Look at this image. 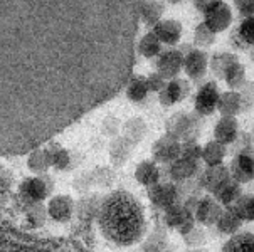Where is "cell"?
Wrapping results in <instances>:
<instances>
[{
	"mask_svg": "<svg viewBox=\"0 0 254 252\" xmlns=\"http://www.w3.org/2000/svg\"><path fill=\"white\" fill-rule=\"evenodd\" d=\"M141 0H0V155L42 147L130 79Z\"/></svg>",
	"mask_w": 254,
	"mask_h": 252,
	"instance_id": "6da1fadb",
	"label": "cell"
},
{
	"mask_svg": "<svg viewBox=\"0 0 254 252\" xmlns=\"http://www.w3.org/2000/svg\"><path fill=\"white\" fill-rule=\"evenodd\" d=\"M98 229L115 246L130 247L136 244L146 230L143 205L127 190L111 192L98 210Z\"/></svg>",
	"mask_w": 254,
	"mask_h": 252,
	"instance_id": "7a4b0ae2",
	"label": "cell"
},
{
	"mask_svg": "<svg viewBox=\"0 0 254 252\" xmlns=\"http://www.w3.org/2000/svg\"><path fill=\"white\" fill-rule=\"evenodd\" d=\"M17 192H19V199L25 205L42 203L46 199H49L53 192V182L47 175H36L20 182Z\"/></svg>",
	"mask_w": 254,
	"mask_h": 252,
	"instance_id": "3957f363",
	"label": "cell"
},
{
	"mask_svg": "<svg viewBox=\"0 0 254 252\" xmlns=\"http://www.w3.org/2000/svg\"><path fill=\"white\" fill-rule=\"evenodd\" d=\"M197 131H199V121L195 119V116H192L189 113L172 114L169 123H167V135L179 140L180 143L195 140Z\"/></svg>",
	"mask_w": 254,
	"mask_h": 252,
	"instance_id": "277c9868",
	"label": "cell"
},
{
	"mask_svg": "<svg viewBox=\"0 0 254 252\" xmlns=\"http://www.w3.org/2000/svg\"><path fill=\"white\" fill-rule=\"evenodd\" d=\"M163 219H165V224L169 225L170 229L179 230L182 236L189 234L193 227H195L193 212L187 207V205L175 203V205H172V207L165 208V210H163Z\"/></svg>",
	"mask_w": 254,
	"mask_h": 252,
	"instance_id": "5b68a950",
	"label": "cell"
},
{
	"mask_svg": "<svg viewBox=\"0 0 254 252\" xmlns=\"http://www.w3.org/2000/svg\"><path fill=\"white\" fill-rule=\"evenodd\" d=\"M231 178L234 182L248 183L254 178V148H244L234 156L229 166Z\"/></svg>",
	"mask_w": 254,
	"mask_h": 252,
	"instance_id": "8992f818",
	"label": "cell"
},
{
	"mask_svg": "<svg viewBox=\"0 0 254 252\" xmlns=\"http://www.w3.org/2000/svg\"><path fill=\"white\" fill-rule=\"evenodd\" d=\"M219 95L221 93H219L217 83H214V81H209L204 86H200L195 95V100H193L195 113L200 114V116H210L217 109Z\"/></svg>",
	"mask_w": 254,
	"mask_h": 252,
	"instance_id": "52a82bcc",
	"label": "cell"
},
{
	"mask_svg": "<svg viewBox=\"0 0 254 252\" xmlns=\"http://www.w3.org/2000/svg\"><path fill=\"white\" fill-rule=\"evenodd\" d=\"M184 69V52L179 49H169L158 54L157 72L165 79H175Z\"/></svg>",
	"mask_w": 254,
	"mask_h": 252,
	"instance_id": "ba28073f",
	"label": "cell"
},
{
	"mask_svg": "<svg viewBox=\"0 0 254 252\" xmlns=\"http://www.w3.org/2000/svg\"><path fill=\"white\" fill-rule=\"evenodd\" d=\"M148 199L157 208L165 210L172 205L179 203V190L170 182H157L155 185L148 187Z\"/></svg>",
	"mask_w": 254,
	"mask_h": 252,
	"instance_id": "9c48e42d",
	"label": "cell"
},
{
	"mask_svg": "<svg viewBox=\"0 0 254 252\" xmlns=\"http://www.w3.org/2000/svg\"><path fill=\"white\" fill-rule=\"evenodd\" d=\"M204 24L212 31L214 34L224 32L226 29H229L232 24V10L226 2H219L216 5H212L207 12L204 14Z\"/></svg>",
	"mask_w": 254,
	"mask_h": 252,
	"instance_id": "30bf717a",
	"label": "cell"
},
{
	"mask_svg": "<svg viewBox=\"0 0 254 252\" xmlns=\"http://www.w3.org/2000/svg\"><path fill=\"white\" fill-rule=\"evenodd\" d=\"M222 208L224 207L212 197V195H205V197H202L199 202L195 203V207L192 208L193 219L202 225H216Z\"/></svg>",
	"mask_w": 254,
	"mask_h": 252,
	"instance_id": "8fae6325",
	"label": "cell"
},
{
	"mask_svg": "<svg viewBox=\"0 0 254 252\" xmlns=\"http://www.w3.org/2000/svg\"><path fill=\"white\" fill-rule=\"evenodd\" d=\"M74 200H72L69 195H53L47 202L46 208H47V215L51 217L54 222H59V224H66V222L71 220L72 213H74Z\"/></svg>",
	"mask_w": 254,
	"mask_h": 252,
	"instance_id": "7c38bea8",
	"label": "cell"
},
{
	"mask_svg": "<svg viewBox=\"0 0 254 252\" xmlns=\"http://www.w3.org/2000/svg\"><path fill=\"white\" fill-rule=\"evenodd\" d=\"M152 156L155 163H172L180 156V142L172 138L170 135H165L158 138L152 147Z\"/></svg>",
	"mask_w": 254,
	"mask_h": 252,
	"instance_id": "4fadbf2b",
	"label": "cell"
},
{
	"mask_svg": "<svg viewBox=\"0 0 254 252\" xmlns=\"http://www.w3.org/2000/svg\"><path fill=\"white\" fill-rule=\"evenodd\" d=\"M209 67V57L204 50L190 49L187 54H184V71L193 81H199L205 76Z\"/></svg>",
	"mask_w": 254,
	"mask_h": 252,
	"instance_id": "5bb4252c",
	"label": "cell"
},
{
	"mask_svg": "<svg viewBox=\"0 0 254 252\" xmlns=\"http://www.w3.org/2000/svg\"><path fill=\"white\" fill-rule=\"evenodd\" d=\"M189 83L185 79H170L169 83L165 84V88L158 93V100H160L162 106H174L182 102L185 98L189 96Z\"/></svg>",
	"mask_w": 254,
	"mask_h": 252,
	"instance_id": "9a60e30c",
	"label": "cell"
},
{
	"mask_svg": "<svg viewBox=\"0 0 254 252\" xmlns=\"http://www.w3.org/2000/svg\"><path fill=\"white\" fill-rule=\"evenodd\" d=\"M227 180H231L229 168L224 165H217V166H207V168L202 172L199 183L204 190H207L209 194H214V192L221 185H224Z\"/></svg>",
	"mask_w": 254,
	"mask_h": 252,
	"instance_id": "2e32d148",
	"label": "cell"
},
{
	"mask_svg": "<svg viewBox=\"0 0 254 252\" xmlns=\"http://www.w3.org/2000/svg\"><path fill=\"white\" fill-rule=\"evenodd\" d=\"M0 252H51L44 247L29 242L25 237H17L0 230Z\"/></svg>",
	"mask_w": 254,
	"mask_h": 252,
	"instance_id": "e0dca14e",
	"label": "cell"
},
{
	"mask_svg": "<svg viewBox=\"0 0 254 252\" xmlns=\"http://www.w3.org/2000/svg\"><path fill=\"white\" fill-rule=\"evenodd\" d=\"M153 34L160 39L162 44L175 46L182 37V24L174 19H162L153 25Z\"/></svg>",
	"mask_w": 254,
	"mask_h": 252,
	"instance_id": "ac0fdd59",
	"label": "cell"
},
{
	"mask_svg": "<svg viewBox=\"0 0 254 252\" xmlns=\"http://www.w3.org/2000/svg\"><path fill=\"white\" fill-rule=\"evenodd\" d=\"M200 168V160H193V158H187L180 155L177 160L170 163V177L175 182H184L192 178L193 175L199 172Z\"/></svg>",
	"mask_w": 254,
	"mask_h": 252,
	"instance_id": "d6986e66",
	"label": "cell"
},
{
	"mask_svg": "<svg viewBox=\"0 0 254 252\" xmlns=\"http://www.w3.org/2000/svg\"><path fill=\"white\" fill-rule=\"evenodd\" d=\"M239 123L232 116H222L214 126V140L222 145H231L238 140Z\"/></svg>",
	"mask_w": 254,
	"mask_h": 252,
	"instance_id": "ffe728a7",
	"label": "cell"
},
{
	"mask_svg": "<svg viewBox=\"0 0 254 252\" xmlns=\"http://www.w3.org/2000/svg\"><path fill=\"white\" fill-rule=\"evenodd\" d=\"M243 225V219L239 217V213L236 212L234 205L231 207H224L221 215L216 222V227L221 234H226V236H234L236 232L241 229Z\"/></svg>",
	"mask_w": 254,
	"mask_h": 252,
	"instance_id": "44dd1931",
	"label": "cell"
},
{
	"mask_svg": "<svg viewBox=\"0 0 254 252\" xmlns=\"http://www.w3.org/2000/svg\"><path fill=\"white\" fill-rule=\"evenodd\" d=\"M135 178L140 185L143 187H152L157 182H160V168L155 163L153 160H145L138 163V166L135 168Z\"/></svg>",
	"mask_w": 254,
	"mask_h": 252,
	"instance_id": "7402d4cb",
	"label": "cell"
},
{
	"mask_svg": "<svg viewBox=\"0 0 254 252\" xmlns=\"http://www.w3.org/2000/svg\"><path fill=\"white\" fill-rule=\"evenodd\" d=\"M217 111L222 116H232V118L238 116L241 111H243L239 91L221 93V95H219V101H217Z\"/></svg>",
	"mask_w": 254,
	"mask_h": 252,
	"instance_id": "603a6c76",
	"label": "cell"
},
{
	"mask_svg": "<svg viewBox=\"0 0 254 252\" xmlns=\"http://www.w3.org/2000/svg\"><path fill=\"white\" fill-rule=\"evenodd\" d=\"M241 195H243L241 185L231 178V180H227L224 185H221L216 192H214L212 197L216 199L222 207H231V205H234L236 202H238Z\"/></svg>",
	"mask_w": 254,
	"mask_h": 252,
	"instance_id": "cb8c5ba5",
	"label": "cell"
},
{
	"mask_svg": "<svg viewBox=\"0 0 254 252\" xmlns=\"http://www.w3.org/2000/svg\"><path fill=\"white\" fill-rule=\"evenodd\" d=\"M125 93L127 98L133 102H141L148 96V86H146V78L140 74H131L130 79L125 84Z\"/></svg>",
	"mask_w": 254,
	"mask_h": 252,
	"instance_id": "d4e9b609",
	"label": "cell"
},
{
	"mask_svg": "<svg viewBox=\"0 0 254 252\" xmlns=\"http://www.w3.org/2000/svg\"><path fill=\"white\" fill-rule=\"evenodd\" d=\"M27 166H29V170L34 172L36 175L46 173L47 170L51 168V153H49V148L39 147V148H34V150L29 151Z\"/></svg>",
	"mask_w": 254,
	"mask_h": 252,
	"instance_id": "484cf974",
	"label": "cell"
},
{
	"mask_svg": "<svg viewBox=\"0 0 254 252\" xmlns=\"http://www.w3.org/2000/svg\"><path fill=\"white\" fill-rule=\"evenodd\" d=\"M226 155H227L226 145H222V143L216 142V140H212V142L205 143V147L202 148L200 160L204 161L207 166H217V165H222Z\"/></svg>",
	"mask_w": 254,
	"mask_h": 252,
	"instance_id": "4316f807",
	"label": "cell"
},
{
	"mask_svg": "<svg viewBox=\"0 0 254 252\" xmlns=\"http://www.w3.org/2000/svg\"><path fill=\"white\" fill-rule=\"evenodd\" d=\"M163 5L158 0H141L140 5V20L146 25H155L162 20Z\"/></svg>",
	"mask_w": 254,
	"mask_h": 252,
	"instance_id": "83f0119b",
	"label": "cell"
},
{
	"mask_svg": "<svg viewBox=\"0 0 254 252\" xmlns=\"http://www.w3.org/2000/svg\"><path fill=\"white\" fill-rule=\"evenodd\" d=\"M222 252H254V234L241 232L231 236L224 244Z\"/></svg>",
	"mask_w": 254,
	"mask_h": 252,
	"instance_id": "f1b7e54d",
	"label": "cell"
},
{
	"mask_svg": "<svg viewBox=\"0 0 254 252\" xmlns=\"http://www.w3.org/2000/svg\"><path fill=\"white\" fill-rule=\"evenodd\" d=\"M133 145L130 140H127L125 136L122 138H116L113 145L110 148V156H111V163L116 165V166H122L125 161L130 158L131 151H133Z\"/></svg>",
	"mask_w": 254,
	"mask_h": 252,
	"instance_id": "f546056e",
	"label": "cell"
},
{
	"mask_svg": "<svg viewBox=\"0 0 254 252\" xmlns=\"http://www.w3.org/2000/svg\"><path fill=\"white\" fill-rule=\"evenodd\" d=\"M162 46L163 44L160 42V39H158L153 32H148L136 42V50H138V54L143 55V57L152 59V57H157V55L162 52Z\"/></svg>",
	"mask_w": 254,
	"mask_h": 252,
	"instance_id": "4dcf8cb0",
	"label": "cell"
},
{
	"mask_svg": "<svg viewBox=\"0 0 254 252\" xmlns=\"http://www.w3.org/2000/svg\"><path fill=\"white\" fill-rule=\"evenodd\" d=\"M236 62H239V59H238V55H236V54L221 52V54H216L212 57V61H210V69H212L216 78L222 79L224 74H226V72L229 71Z\"/></svg>",
	"mask_w": 254,
	"mask_h": 252,
	"instance_id": "1f68e13d",
	"label": "cell"
},
{
	"mask_svg": "<svg viewBox=\"0 0 254 252\" xmlns=\"http://www.w3.org/2000/svg\"><path fill=\"white\" fill-rule=\"evenodd\" d=\"M222 79L226 81L227 88H229L231 91H238V89H241V86L246 83V69H244V66L241 62H236L234 66L224 74Z\"/></svg>",
	"mask_w": 254,
	"mask_h": 252,
	"instance_id": "d6a6232c",
	"label": "cell"
},
{
	"mask_svg": "<svg viewBox=\"0 0 254 252\" xmlns=\"http://www.w3.org/2000/svg\"><path fill=\"white\" fill-rule=\"evenodd\" d=\"M145 131H146V125L141 118H133L130 121L125 123V138L130 140L133 145L143 140Z\"/></svg>",
	"mask_w": 254,
	"mask_h": 252,
	"instance_id": "836d02e7",
	"label": "cell"
},
{
	"mask_svg": "<svg viewBox=\"0 0 254 252\" xmlns=\"http://www.w3.org/2000/svg\"><path fill=\"white\" fill-rule=\"evenodd\" d=\"M12 187H14V177L5 166L0 165V210L5 207L8 199H10Z\"/></svg>",
	"mask_w": 254,
	"mask_h": 252,
	"instance_id": "e575fe53",
	"label": "cell"
},
{
	"mask_svg": "<svg viewBox=\"0 0 254 252\" xmlns=\"http://www.w3.org/2000/svg\"><path fill=\"white\" fill-rule=\"evenodd\" d=\"M49 153H51V166H54V168L59 170V172H64V170L69 168L71 155L66 148L54 145V147L49 148Z\"/></svg>",
	"mask_w": 254,
	"mask_h": 252,
	"instance_id": "d590c367",
	"label": "cell"
},
{
	"mask_svg": "<svg viewBox=\"0 0 254 252\" xmlns=\"http://www.w3.org/2000/svg\"><path fill=\"white\" fill-rule=\"evenodd\" d=\"M234 208L243 222H254V195H241L234 203Z\"/></svg>",
	"mask_w": 254,
	"mask_h": 252,
	"instance_id": "8d00e7d4",
	"label": "cell"
},
{
	"mask_svg": "<svg viewBox=\"0 0 254 252\" xmlns=\"http://www.w3.org/2000/svg\"><path fill=\"white\" fill-rule=\"evenodd\" d=\"M27 222L31 224V227L37 229L41 227V225L46 224V219L49 215H47V208L44 203H32V205H27Z\"/></svg>",
	"mask_w": 254,
	"mask_h": 252,
	"instance_id": "74e56055",
	"label": "cell"
},
{
	"mask_svg": "<svg viewBox=\"0 0 254 252\" xmlns=\"http://www.w3.org/2000/svg\"><path fill=\"white\" fill-rule=\"evenodd\" d=\"M239 37L243 39L244 44L248 48H253L254 46V15L249 17H243V22L239 24V27H236Z\"/></svg>",
	"mask_w": 254,
	"mask_h": 252,
	"instance_id": "f35d334b",
	"label": "cell"
},
{
	"mask_svg": "<svg viewBox=\"0 0 254 252\" xmlns=\"http://www.w3.org/2000/svg\"><path fill=\"white\" fill-rule=\"evenodd\" d=\"M193 41H195V44L199 46V48H209V46H212L214 41H216V34H214L207 25L202 22L195 27Z\"/></svg>",
	"mask_w": 254,
	"mask_h": 252,
	"instance_id": "ab89813d",
	"label": "cell"
},
{
	"mask_svg": "<svg viewBox=\"0 0 254 252\" xmlns=\"http://www.w3.org/2000/svg\"><path fill=\"white\" fill-rule=\"evenodd\" d=\"M239 96H241V106H243V111L253 109L254 108V83L246 81V83L241 86Z\"/></svg>",
	"mask_w": 254,
	"mask_h": 252,
	"instance_id": "60d3db41",
	"label": "cell"
},
{
	"mask_svg": "<svg viewBox=\"0 0 254 252\" xmlns=\"http://www.w3.org/2000/svg\"><path fill=\"white\" fill-rule=\"evenodd\" d=\"M200 153H202V147L197 145L195 140H189V142L180 143V155L187 156V158H193V160H200Z\"/></svg>",
	"mask_w": 254,
	"mask_h": 252,
	"instance_id": "b9f144b4",
	"label": "cell"
},
{
	"mask_svg": "<svg viewBox=\"0 0 254 252\" xmlns=\"http://www.w3.org/2000/svg\"><path fill=\"white\" fill-rule=\"evenodd\" d=\"M167 84V79L162 78L158 72H152V74L146 78V86H148L150 93H160Z\"/></svg>",
	"mask_w": 254,
	"mask_h": 252,
	"instance_id": "7bdbcfd3",
	"label": "cell"
},
{
	"mask_svg": "<svg viewBox=\"0 0 254 252\" xmlns=\"http://www.w3.org/2000/svg\"><path fill=\"white\" fill-rule=\"evenodd\" d=\"M184 239H185V244H187V246L195 247V246H200L202 242L205 241V234H204V230H202L200 227H197V225H195L190 232L185 234Z\"/></svg>",
	"mask_w": 254,
	"mask_h": 252,
	"instance_id": "ee69618b",
	"label": "cell"
},
{
	"mask_svg": "<svg viewBox=\"0 0 254 252\" xmlns=\"http://www.w3.org/2000/svg\"><path fill=\"white\" fill-rule=\"evenodd\" d=\"M234 7L243 17L254 15V0H232Z\"/></svg>",
	"mask_w": 254,
	"mask_h": 252,
	"instance_id": "f6af8a7d",
	"label": "cell"
},
{
	"mask_svg": "<svg viewBox=\"0 0 254 252\" xmlns=\"http://www.w3.org/2000/svg\"><path fill=\"white\" fill-rule=\"evenodd\" d=\"M219 2H221V0H193V5H195V8L200 14H205L210 7L216 5Z\"/></svg>",
	"mask_w": 254,
	"mask_h": 252,
	"instance_id": "bcb514c9",
	"label": "cell"
},
{
	"mask_svg": "<svg viewBox=\"0 0 254 252\" xmlns=\"http://www.w3.org/2000/svg\"><path fill=\"white\" fill-rule=\"evenodd\" d=\"M229 42H231V46H232V48H234V49H239V50L248 49V46L243 42V39H241V37H239V34H238V31H236V29L231 32V36H229Z\"/></svg>",
	"mask_w": 254,
	"mask_h": 252,
	"instance_id": "7dc6e473",
	"label": "cell"
},
{
	"mask_svg": "<svg viewBox=\"0 0 254 252\" xmlns=\"http://www.w3.org/2000/svg\"><path fill=\"white\" fill-rule=\"evenodd\" d=\"M169 3H179V2H182V0H167Z\"/></svg>",
	"mask_w": 254,
	"mask_h": 252,
	"instance_id": "c3c4849f",
	"label": "cell"
},
{
	"mask_svg": "<svg viewBox=\"0 0 254 252\" xmlns=\"http://www.w3.org/2000/svg\"><path fill=\"white\" fill-rule=\"evenodd\" d=\"M251 59H253V61H254V46H253V48H251Z\"/></svg>",
	"mask_w": 254,
	"mask_h": 252,
	"instance_id": "681fc988",
	"label": "cell"
},
{
	"mask_svg": "<svg viewBox=\"0 0 254 252\" xmlns=\"http://www.w3.org/2000/svg\"><path fill=\"white\" fill-rule=\"evenodd\" d=\"M189 252H204V251H189Z\"/></svg>",
	"mask_w": 254,
	"mask_h": 252,
	"instance_id": "f907efd6",
	"label": "cell"
}]
</instances>
